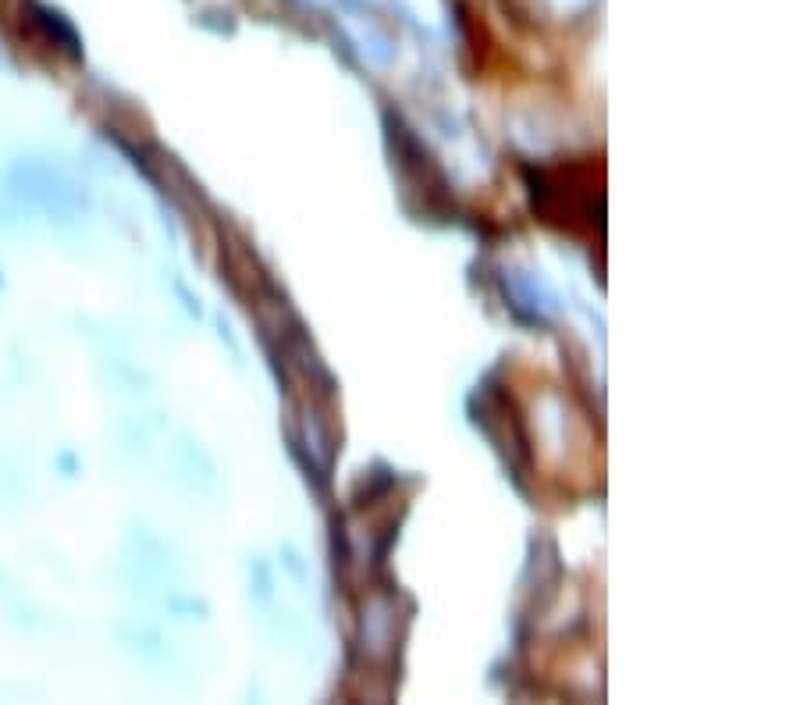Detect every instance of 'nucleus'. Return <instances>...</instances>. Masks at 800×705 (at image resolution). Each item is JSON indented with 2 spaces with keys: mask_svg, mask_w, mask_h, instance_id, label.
<instances>
[]
</instances>
